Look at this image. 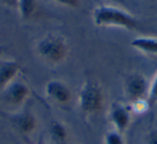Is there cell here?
Masks as SVG:
<instances>
[{"label": "cell", "mask_w": 157, "mask_h": 144, "mask_svg": "<svg viewBox=\"0 0 157 144\" xmlns=\"http://www.w3.org/2000/svg\"><path fill=\"white\" fill-rule=\"evenodd\" d=\"M16 9L22 20L29 21L35 16L38 10V0H18Z\"/></svg>", "instance_id": "cell-10"}, {"label": "cell", "mask_w": 157, "mask_h": 144, "mask_svg": "<svg viewBox=\"0 0 157 144\" xmlns=\"http://www.w3.org/2000/svg\"><path fill=\"white\" fill-rule=\"evenodd\" d=\"M35 50L38 56L51 66L63 63L69 55V45L66 38L56 32L46 33L38 40Z\"/></svg>", "instance_id": "cell-2"}, {"label": "cell", "mask_w": 157, "mask_h": 144, "mask_svg": "<svg viewBox=\"0 0 157 144\" xmlns=\"http://www.w3.org/2000/svg\"><path fill=\"white\" fill-rule=\"evenodd\" d=\"M148 86H150V83L143 74L139 72H133V73H130L125 80V94L127 95L131 102L139 100V99H145L147 96Z\"/></svg>", "instance_id": "cell-4"}, {"label": "cell", "mask_w": 157, "mask_h": 144, "mask_svg": "<svg viewBox=\"0 0 157 144\" xmlns=\"http://www.w3.org/2000/svg\"><path fill=\"white\" fill-rule=\"evenodd\" d=\"M21 70L22 68L20 63L14 60L0 61V93H2L8 85L15 81Z\"/></svg>", "instance_id": "cell-8"}, {"label": "cell", "mask_w": 157, "mask_h": 144, "mask_svg": "<svg viewBox=\"0 0 157 144\" xmlns=\"http://www.w3.org/2000/svg\"><path fill=\"white\" fill-rule=\"evenodd\" d=\"M146 144H157V129H154V130H152L147 135Z\"/></svg>", "instance_id": "cell-16"}, {"label": "cell", "mask_w": 157, "mask_h": 144, "mask_svg": "<svg viewBox=\"0 0 157 144\" xmlns=\"http://www.w3.org/2000/svg\"><path fill=\"white\" fill-rule=\"evenodd\" d=\"M131 118H132V111L129 105L121 102L112 103L109 110V120L113 127L112 129L125 133L130 125Z\"/></svg>", "instance_id": "cell-5"}, {"label": "cell", "mask_w": 157, "mask_h": 144, "mask_svg": "<svg viewBox=\"0 0 157 144\" xmlns=\"http://www.w3.org/2000/svg\"><path fill=\"white\" fill-rule=\"evenodd\" d=\"M105 90L98 80L87 78L83 82L78 96V105L85 117L99 114L105 108Z\"/></svg>", "instance_id": "cell-3"}, {"label": "cell", "mask_w": 157, "mask_h": 144, "mask_svg": "<svg viewBox=\"0 0 157 144\" xmlns=\"http://www.w3.org/2000/svg\"><path fill=\"white\" fill-rule=\"evenodd\" d=\"M111 1H114L116 3H120V5H126V0H111Z\"/></svg>", "instance_id": "cell-18"}, {"label": "cell", "mask_w": 157, "mask_h": 144, "mask_svg": "<svg viewBox=\"0 0 157 144\" xmlns=\"http://www.w3.org/2000/svg\"><path fill=\"white\" fill-rule=\"evenodd\" d=\"M65 144H74V143H65Z\"/></svg>", "instance_id": "cell-20"}, {"label": "cell", "mask_w": 157, "mask_h": 144, "mask_svg": "<svg viewBox=\"0 0 157 144\" xmlns=\"http://www.w3.org/2000/svg\"><path fill=\"white\" fill-rule=\"evenodd\" d=\"M45 96L52 102L59 105H67L72 99V93L69 86L60 80H51L44 87Z\"/></svg>", "instance_id": "cell-6"}, {"label": "cell", "mask_w": 157, "mask_h": 144, "mask_svg": "<svg viewBox=\"0 0 157 144\" xmlns=\"http://www.w3.org/2000/svg\"><path fill=\"white\" fill-rule=\"evenodd\" d=\"M146 101H147L150 109L154 108L157 104V73L153 77L152 81L150 82Z\"/></svg>", "instance_id": "cell-12"}, {"label": "cell", "mask_w": 157, "mask_h": 144, "mask_svg": "<svg viewBox=\"0 0 157 144\" xmlns=\"http://www.w3.org/2000/svg\"><path fill=\"white\" fill-rule=\"evenodd\" d=\"M29 95H30V89L28 85L21 80L13 81L2 92L3 100L6 101V103L14 107H21L24 104L28 99Z\"/></svg>", "instance_id": "cell-7"}, {"label": "cell", "mask_w": 157, "mask_h": 144, "mask_svg": "<svg viewBox=\"0 0 157 144\" xmlns=\"http://www.w3.org/2000/svg\"><path fill=\"white\" fill-rule=\"evenodd\" d=\"M103 144H126L124 133L115 129L107 131L103 135Z\"/></svg>", "instance_id": "cell-11"}, {"label": "cell", "mask_w": 157, "mask_h": 144, "mask_svg": "<svg viewBox=\"0 0 157 144\" xmlns=\"http://www.w3.org/2000/svg\"><path fill=\"white\" fill-rule=\"evenodd\" d=\"M92 17L97 27H116L129 31H139L142 27L135 15L113 6H98L93 11Z\"/></svg>", "instance_id": "cell-1"}, {"label": "cell", "mask_w": 157, "mask_h": 144, "mask_svg": "<svg viewBox=\"0 0 157 144\" xmlns=\"http://www.w3.org/2000/svg\"><path fill=\"white\" fill-rule=\"evenodd\" d=\"M52 132L54 135V137L56 138V140H58L59 142L65 144L66 138H67V130H66L65 126L60 123H54L52 127Z\"/></svg>", "instance_id": "cell-13"}, {"label": "cell", "mask_w": 157, "mask_h": 144, "mask_svg": "<svg viewBox=\"0 0 157 144\" xmlns=\"http://www.w3.org/2000/svg\"><path fill=\"white\" fill-rule=\"evenodd\" d=\"M59 6H63L67 8H78L81 5V0H52Z\"/></svg>", "instance_id": "cell-15"}, {"label": "cell", "mask_w": 157, "mask_h": 144, "mask_svg": "<svg viewBox=\"0 0 157 144\" xmlns=\"http://www.w3.org/2000/svg\"><path fill=\"white\" fill-rule=\"evenodd\" d=\"M129 107H130L132 113H144V112H146L147 110H150V107H148L146 98L132 101Z\"/></svg>", "instance_id": "cell-14"}, {"label": "cell", "mask_w": 157, "mask_h": 144, "mask_svg": "<svg viewBox=\"0 0 157 144\" xmlns=\"http://www.w3.org/2000/svg\"><path fill=\"white\" fill-rule=\"evenodd\" d=\"M130 46L145 55H157L156 37H137L130 42Z\"/></svg>", "instance_id": "cell-9"}, {"label": "cell", "mask_w": 157, "mask_h": 144, "mask_svg": "<svg viewBox=\"0 0 157 144\" xmlns=\"http://www.w3.org/2000/svg\"><path fill=\"white\" fill-rule=\"evenodd\" d=\"M3 52H5V47H3V46H0V58H1V56H2Z\"/></svg>", "instance_id": "cell-19"}, {"label": "cell", "mask_w": 157, "mask_h": 144, "mask_svg": "<svg viewBox=\"0 0 157 144\" xmlns=\"http://www.w3.org/2000/svg\"><path fill=\"white\" fill-rule=\"evenodd\" d=\"M1 2L8 8L11 9H16L18 5V0H1Z\"/></svg>", "instance_id": "cell-17"}]
</instances>
